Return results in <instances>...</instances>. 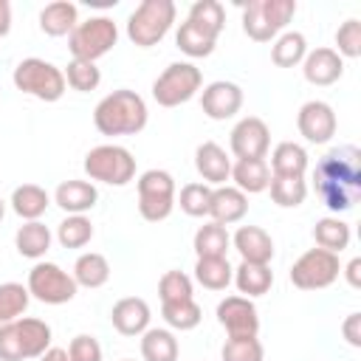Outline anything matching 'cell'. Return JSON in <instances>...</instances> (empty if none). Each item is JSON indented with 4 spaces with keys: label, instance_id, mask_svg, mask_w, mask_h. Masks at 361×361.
<instances>
[{
    "label": "cell",
    "instance_id": "obj_1",
    "mask_svg": "<svg viewBox=\"0 0 361 361\" xmlns=\"http://www.w3.org/2000/svg\"><path fill=\"white\" fill-rule=\"evenodd\" d=\"M316 195L330 212H350L361 195V152L355 147L330 149L313 172Z\"/></svg>",
    "mask_w": 361,
    "mask_h": 361
},
{
    "label": "cell",
    "instance_id": "obj_2",
    "mask_svg": "<svg viewBox=\"0 0 361 361\" xmlns=\"http://www.w3.org/2000/svg\"><path fill=\"white\" fill-rule=\"evenodd\" d=\"M147 102L135 93V90H113L107 93L96 110H93V124L102 135H138L144 127H147Z\"/></svg>",
    "mask_w": 361,
    "mask_h": 361
},
{
    "label": "cell",
    "instance_id": "obj_3",
    "mask_svg": "<svg viewBox=\"0 0 361 361\" xmlns=\"http://www.w3.org/2000/svg\"><path fill=\"white\" fill-rule=\"evenodd\" d=\"M51 327L42 319L20 316L17 322L0 324V361H31L51 347Z\"/></svg>",
    "mask_w": 361,
    "mask_h": 361
},
{
    "label": "cell",
    "instance_id": "obj_4",
    "mask_svg": "<svg viewBox=\"0 0 361 361\" xmlns=\"http://www.w3.org/2000/svg\"><path fill=\"white\" fill-rule=\"evenodd\" d=\"M175 11L178 8L172 0H141L127 20V39L135 48L158 45L169 34L175 23Z\"/></svg>",
    "mask_w": 361,
    "mask_h": 361
},
{
    "label": "cell",
    "instance_id": "obj_5",
    "mask_svg": "<svg viewBox=\"0 0 361 361\" xmlns=\"http://www.w3.org/2000/svg\"><path fill=\"white\" fill-rule=\"evenodd\" d=\"M11 82L20 93L34 96L39 102H59L68 90L62 68H56L48 59H39V56H28V59L17 62V68L11 73Z\"/></svg>",
    "mask_w": 361,
    "mask_h": 361
},
{
    "label": "cell",
    "instance_id": "obj_6",
    "mask_svg": "<svg viewBox=\"0 0 361 361\" xmlns=\"http://www.w3.org/2000/svg\"><path fill=\"white\" fill-rule=\"evenodd\" d=\"M85 175L107 186H127L135 178V158L121 144H99L85 155Z\"/></svg>",
    "mask_w": 361,
    "mask_h": 361
},
{
    "label": "cell",
    "instance_id": "obj_7",
    "mask_svg": "<svg viewBox=\"0 0 361 361\" xmlns=\"http://www.w3.org/2000/svg\"><path fill=\"white\" fill-rule=\"evenodd\" d=\"M118 42V25L99 14V17H90L85 23H79L71 37H68V51L73 59H85V62H96L102 59L104 54H110Z\"/></svg>",
    "mask_w": 361,
    "mask_h": 361
},
{
    "label": "cell",
    "instance_id": "obj_8",
    "mask_svg": "<svg viewBox=\"0 0 361 361\" xmlns=\"http://www.w3.org/2000/svg\"><path fill=\"white\" fill-rule=\"evenodd\" d=\"M138 186V214L149 223H161L175 209V178L166 169H147L135 180Z\"/></svg>",
    "mask_w": 361,
    "mask_h": 361
},
{
    "label": "cell",
    "instance_id": "obj_9",
    "mask_svg": "<svg viewBox=\"0 0 361 361\" xmlns=\"http://www.w3.org/2000/svg\"><path fill=\"white\" fill-rule=\"evenodd\" d=\"M200 85H203V73H200L197 65H192V62H172L152 82V99L161 107H178L183 102H189L200 90Z\"/></svg>",
    "mask_w": 361,
    "mask_h": 361
},
{
    "label": "cell",
    "instance_id": "obj_10",
    "mask_svg": "<svg viewBox=\"0 0 361 361\" xmlns=\"http://www.w3.org/2000/svg\"><path fill=\"white\" fill-rule=\"evenodd\" d=\"M341 274L338 254H330L324 248H307L293 265H290V285L299 290H324L330 288Z\"/></svg>",
    "mask_w": 361,
    "mask_h": 361
},
{
    "label": "cell",
    "instance_id": "obj_11",
    "mask_svg": "<svg viewBox=\"0 0 361 361\" xmlns=\"http://www.w3.org/2000/svg\"><path fill=\"white\" fill-rule=\"evenodd\" d=\"M25 288L42 305H65L79 290V285L73 282V276L68 271H62L56 262H42V259L28 271Z\"/></svg>",
    "mask_w": 361,
    "mask_h": 361
},
{
    "label": "cell",
    "instance_id": "obj_12",
    "mask_svg": "<svg viewBox=\"0 0 361 361\" xmlns=\"http://www.w3.org/2000/svg\"><path fill=\"white\" fill-rule=\"evenodd\" d=\"M231 155L237 161H254V158H265L271 149V130L259 116H245L234 124L231 138H228Z\"/></svg>",
    "mask_w": 361,
    "mask_h": 361
},
{
    "label": "cell",
    "instance_id": "obj_13",
    "mask_svg": "<svg viewBox=\"0 0 361 361\" xmlns=\"http://www.w3.org/2000/svg\"><path fill=\"white\" fill-rule=\"evenodd\" d=\"M217 322L228 333V338H248L259 333L257 305L245 296H226L217 305Z\"/></svg>",
    "mask_w": 361,
    "mask_h": 361
},
{
    "label": "cell",
    "instance_id": "obj_14",
    "mask_svg": "<svg viewBox=\"0 0 361 361\" xmlns=\"http://www.w3.org/2000/svg\"><path fill=\"white\" fill-rule=\"evenodd\" d=\"M296 127H299V135L307 141V144H327L333 135H336V127H338V118L333 113V107L322 99H313V102H305L296 113Z\"/></svg>",
    "mask_w": 361,
    "mask_h": 361
},
{
    "label": "cell",
    "instance_id": "obj_15",
    "mask_svg": "<svg viewBox=\"0 0 361 361\" xmlns=\"http://www.w3.org/2000/svg\"><path fill=\"white\" fill-rule=\"evenodd\" d=\"M200 107H203V113L212 121H226V118L240 113V107H243V87L234 85V82H226V79L209 82L203 87V93H200Z\"/></svg>",
    "mask_w": 361,
    "mask_h": 361
},
{
    "label": "cell",
    "instance_id": "obj_16",
    "mask_svg": "<svg viewBox=\"0 0 361 361\" xmlns=\"http://www.w3.org/2000/svg\"><path fill=\"white\" fill-rule=\"evenodd\" d=\"M302 73L316 87H330L344 76V59L333 48H313L302 59Z\"/></svg>",
    "mask_w": 361,
    "mask_h": 361
},
{
    "label": "cell",
    "instance_id": "obj_17",
    "mask_svg": "<svg viewBox=\"0 0 361 361\" xmlns=\"http://www.w3.org/2000/svg\"><path fill=\"white\" fill-rule=\"evenodd\" d=\"M195 169L206 186H226V180L231 178V158L220 144L203 141L195 149Z\"/></svg>",
    "mask_w": 361,
    "mask_h": 361
},
{
    "label": "cell",
    "instance_id": "obj_18",
    "mask_svg": "<svg viewBox=\"0 0 361 361\" xmlns=\"http://www.w3.org/2000/svg\"><path fill=\"white\" fill-rule=\"evenodd\" d=\"M248 214V195L237 186H214L209 200V217L220 226H234Z\"/></svg>",
    "mask_w": 361,
    "mask_h": 361
},
{
    "label": "cell",
    "instance_id": "obj_19",
    "mask_svg": "<svg viewBox=\"0 0 361 361\" xmlns=\"http://www.w3.org/2000/svg\"><path fill=\"white\" fill-rule=\"evenodd\" d=\"M149 305L141 296H124L110 310V322L121 336H141L144 330H149Z\"/></svg>",
    "mask_w": 361,
    "mask_h": 361
},
{
    "label": "cell",
    "instance_id": "obj_20",
    "mask_svg": "<svg viewBox=\"0 0 361 361\" xmlns=\"http://www.w3.org/2000/svg\"><path fill=\"white\" fill-rule=\"evenodd\" d=\"M231 245L237 248L243 262H262L271 265L274 259V240L265 228L259 226H240L231 237Z\"/></svg>",
    "mask_w": 361,
    "mask_h": 361
},
{
    "label": "cell",
    "instance_id": "obj_21",
    "mask_svg": "<svg viewBox=\"0 0 361 361\" xmlns=\"http://www.w3.org/2000/svg\"><path fill=\"white\" fill-rule=\"evenodd\" d=\"M96 200H99V192H96V186L90 180L71 178V180H62L56 186V192H54V203L65 214H85V212H90L96 206Z\"/></svg>",
    "mask_w": 361,
    "mask_h": 361
},
{
    "label": "cell",
    "instance_id": "obj_22",
    "mask_svg": "<svg viewBox=\"0 0 361 361\" xmlns=\"http://www.w3.org/2000/svg\"><path fill=\"white\" fill-rule=\"evenodd\" d=\"M310 166V158H307V149L296 141H279L271 152V175L276 178H305Z\"/></svg>",
    "mask_w": 361,
    "mask_h": 361
},
{
    "label": "cell",
    "instance_id": "obj_23",
    "mask_svg": "<svg viewBox=\"0 0 361 361\" xmlns=\"http://www.w3.org/2000/svg\"><path fill=\"white\" fill-rule=\"evenodd\" d=\"M231 282L237 285L240 296L245 299H254V296H265L274 285V271L271 265H262V262H243L234 268V276Z\"/></svg>",
    "mask_w": 361,
    "mask_h": 361
},
{
    "label": "cell",
    "instance_id": "obj_24",
    "mask_svg": "<svg viewBox=\"0 0 361 361\" xmlns=\"http://www.w3.org/2000/svg\"><path fill=\"white\" fill-rule=\"evenodd\" d=\"M79 25V8L68 0H54L39 11V31L48 37H71Z\"/></svg>",
    "mask_w": 361,
    "mask_h": 361
},
{
    "label": "cell",
    "instance_id": "obj_25",
    "mask_svg": "<svg viewBox=\"0 0 361 361\" xmlns=\"http://www.w3.org/2000/svg\"><path fill=\"white\" fill-rule=\"evenodd\" d=\"M51 240H54L51 228H48L45 223H39V220H28V223H23V226L17 228V234H14L17 254L25 257V259H37V262L48 254Z\"/></svg>",
    "mask_w": 361,
    "mask_h": 361
},
{
    "label": "cell",
    "instance_id": "obj_26",
    "mask_svg": "<svg viewBox=\"0 0 361 361\" xmlns=\"http://www.w3.org/2000/svg\"><path fill=\"white\" fill-rule=\"evenodd\" d=\"M71 276H73V282H76L79 288L96 290V288L107 285V279H110V262H107V257L99 254V251H85V254L76 257Z\"/></svg>",
    "mask_w": 361,
    "mask_h": 361
},
{
    "label": "cell",
    "instance_id": "obj_27",
    "mask_svg": "<svg viewBox=\"0 0 361 361\" xmlns=\"http://www.w3.org/2000/svg\"><path fill=\"white\" fill-rule=\"evenodd\" d=\"M231 180L243 195H259L271 183V169L265 158L254 161H234L231 164Z\"/></svg>",
    "mask_w": 361,
    "mask_h": 361
},
{
    "label": "cell",
    "instance_id": "obj_28",
    "mask_svg": "<svg viewBox=\"0 0 361 361\" xmlns=\"http://www.w3.org/2000/svg\"><path fill=\"white\" fill-rule=\"evenodd\" d=\"M8 203H11L14 214L28 223V220H39V217L48 212L51 195H48L42 186H37V183H23V186H17V189L11 192V200H8Z\"/></svg>",
    "mask_w": 361,
    "mask_h": 361
},
{
    "label": "cell",
    "instance_id": "obj_29",
    "mask_svg": "<svg viewBox=\"0 0 361 361\" xmlns=\"http://www.w3.org/2000/svg\"><path fill=\"white\" fill-rule=\"evenodd\" d=\"M313 240H316V248H324V251H330V254H341L344 248H350L353 231H350V226H347L338 214H330V217L316 220V226H313Z\"/></svg>",
    "mask_w": 361,
    "mask_h": 361
},
{
    "label": "cell",
    "instance_id": "obj_30",
    "mask_svg": "<svg viewBox=\"0 0 361 361\" xmlns=\"http://www.w3.org/2000/svg\"><path fill=\"white\" fill-rule=\"evenodd\" d=\"M180 347L172 330L166 327H149L141 333V358L144 361H178Z\"/></svg>",
    "mask_w": 361,
    "mask_h": 361
},
{
    "label": "cell",
    "instance_id": "obj_31",
    "mask_svg": "<svg viewBox=\"0 0 361 361\" xmlns=\"http://www.w3.org/2000/svg\"><path fill=\"white\" fill-rule=\"evenodd\" d=\"M192 248L200 257H226L228 248H231V234L226 226L220 223H203L197 231H195V240H192Z\"/></svg>",
    "mask_w": 361,
    "mask_h": 361
},
{
    "label": "cell",
    "instance_id": "obj_32",
    "mask_svg": "<svg viewBox=\"0 0 361 361\" xmlns=\"http://www.w3.org/2000/svg\"><path fill=\"white\" fill-rule=\"evenodd\" d=\"M234 268L226 257H200L195 262V279L206 290H226L231 285Z\"/></svg>",
    "mask_w": 361,
    "mask_h": 361
},
{
    "label": "cell",
    "instance_id": "obj_33",
    "mask_svg": "<svg viewBox=\"0 0 361 361\" xmlns=\"http://www.w3.org/2000/svg\"><path fill=\"white\" fill-rule=\"evenodd\" d=\"M175 45H178L186 56L200 59V56H209V54L214 51L217 37L209 34L206 28H200V25H195V23L186 20V23H180V28H178V34H175Z\"/></svg>",
    "mask_w": 361,
    "mask_h": 361
},
{
    "label": "cell",
    "instance_id": "obj_34",
    "mask_svg": "<svg viewBox=\"0 0 361 361\" xmlns=\"http://www.w3.org/2000/svg\"><path fill=\"white\" fill-rule=\"evenodd\" d=\"M307 56V39L299 31H285L274 39L271 48V62L276 68H296L302 65V59Z\"/></svg>",
    "mask_w": 361,
    "mask_h": 361
},
{
    "label": "cell",
    "instance_id": "obj_35",
    "mask_svg": "<svg viewBox=\"0 0 361 361\" xmlns=\"http://www.w3.org/2000/svg\"><path fill=\"white\" fill-rule=\"evenodd\" d=\"M161 316L172 330H195L203 319V310L195 299H180V302H161Z\"/></svg>",
    "mask_w": 361,
    "mask_h": 361
},
{
    "label": "cell",
    "instance_id": "obj_36",
    "mask_svg": "<svg viewBox=\"0 0 361 361\" xmlns=\"http://www.w3.org/2000/svg\"><path fill=\"white\" fill-rule=\"evenodd\" d=\"M268 192H271V200L279 209H296L307 197V183H305V178H276V175H271Z\"/></svg>",
    "mask_w": 361,
    "mask_h": 361
},
{
    "label": "cell",
    "instance_id": "obj_37",
    "mask_svg": "<svg viewBox=\"0 0 361 361\" xmlns=\"http://www.w3.org/2000/svg\"><path fill=\"white\" fill-rule=\"evenodd\" d=\"M56 240L62 248H85L93 240V223L85 214H68L56 226Z\"/></svg>",
    "mask_w": 361,
    "mask_h": 361
},
{
    "label": "cell",
    "instance_id": "obj_38",
    "mask_svg": "<svg viewBox=\"0 0 361 361\" xmlns=\"http://www.w3.org/2000/svg\"><path fill=\"white\" fill-rule=\"evenodd\" d=\"M31 302V293L20 282H3L0 285V324L17 322Z\"/></svg>",
    "mask_w": 361,
    "mask_h": 361
},
{
    "label": "cell",
    "instance_id": "obj_39",
    "mask_svg": "<svg viewBox=\"0 0 361 361\" xmlns=\"http://www.w3.org/2000/svg\"><path fill=\"white\" fill-rule=\"evenodd\" d=\"M186 20L200 25V28H206L209 34L220 37L223 28H226V8L217 0H195L189 14H186Z\"/></svg>",
    "mask_w": 361,
    "mask_h": 361
},
{
    "label": "cell",
    "instance_id": "obj_40",
    "mask_svg": "<svg viewBox=\"0 0 361 361\" xmlns=\"http://www.w3.org/2000/svg\"><path fill=\"white\" fill-rule=\"evenodd\" d=\"M62 73H65V85L79 93H90L102 82V71L96 68V62H85V59H71Z\"/></svg>",
    "mask_w": 361,
    "mask_h": 361
},
{
    "label": "cell",
    "instance_id": "obj_41",
    "mask_svg": "<svg viewBox=\"0 0 361 361\" xmlns=\"http://www.w3.org/2000/svg\"><path fill=\"white\" fill-rule=\"evenodd\" d=\"M209 200H212V186L206 183H186L175 197L180 212L189 217H209Z\"/></svg>",
    "mask_w": 361,
    "mask_h": 361
},
{
    "label": "cell",
    "instance_id": "obj_42",
    "mask_svg": "<svg viewBox=\"0 0 361 361\" xmlns=\"http://www.w3.org/2000/svg\"><path fill=\"white\" fill-rule=\"evenodd\" d=\"M220 358L223 361H262L265 358V350H262V341L257 336H248V338H226V344L220 350Z\"/></svg>",
    "mask_w": 361,
    "mask_h": 361
},
{
    "label": "cell",
    "instance_id": "obj_43",
    "mask_svg": "<svg viewBox=\"0 0 361 361\" xmlns=\"http://www.w3.org/2000/svg\"><path fill=\"white\" fill-rule=\"evenodd\" d=\"M341 59H355L361 56V23L355 17L344 20L338 28H336V48H333Z\"/></svg>",
    "mask_w": 361,
    "mask_h": 361
},
{
    "label": "cell",
    "instance_id": "obj_44",
    "mask_svg": "<svg viewBox=\"0 0 361 361\" xmlns=\"http://www.w3.org/2000/svg\"><path fill=\"white\" fill-rule=\"evenodd\" d=\"M158 296H161V302L192 299V279L183 271H166L158 279Z\"/></svg>",
    "mask_w": 361,
    "mask_h": 361
},
{
    "label": "cell",
    "instance_id": "obj_45",
    "mask_svg": "<svg viewBox=\"0 0 361 361\" xmlns=\"http://www.w3.org/2000/svg\"><path fill=\"white\" fill-rule=\"evenodd\" d=\"M296 14V0H262V17L274 34H279Z\"/></svg>",
    "mask_w": 361,
    "mask_h": 361
},
{
    "label": "cell",
    "instance_id": "obj_46",
    "mask_svg": "<svg viewBox=\"0 0 361 361\" xmlns=\"http://www.w3.org/2000/svg\"><path fill=\"white\" fill-rule=\"evenodd\" d=\"M68 358L71 361H102V344L93 336L79 333L68 344Z\"/></svg>",
    "mask_w": 361,
    "mask_h": 361
},
{
    "label": "cell",
    "instance_id": "obj_47",
    "mask_svg": "<svg viewBox=\"0 0 361 361\" xmlns=\"http://www.w3.org/2000/svg\"><path fill=\"white\" fill-rule=\"evenodd\" d=\"M341 336L350 347H361V313H350L341 322Z\"/></svg>",
    "mask_w": 361,
    "mask_h": 361
},
{
    "label": "cell",
    "instance_id": "obj_48",
    "mask_svg": "<svg viewBox=\"0 0 361 361\" xmlns=\"http://www.w3.org/2000/svg\"><path fill=\"white\" fill-rule=\"evenodd\" d=\"M341 274H344V279H347L350 288H361V257H353V259L341 268Z\"/></svg>",
    "mask_w": 361,
    "mask_h": 361
},
{
    "label": "cell",
    "instance_id": "obj_49",
    "mask_svg": "<svg viewBox=\"0 0 361 361\" xmlns=\"http://www.w3.org/2000/svg\"><path fill=\"white\" fill-rule=\"evenodd\" d=\"M11 31V3L0 0V37H6Z\"/></svg>",
    "mask_w": 361,
    "mask_h": 361
},
{
    "label": "cell",
    "instance_id": "obj_50",
    "mask_svg": "<svg viewBox=\"0 0 361 361\" xmlns=\"http://www.w3.org/2000/svg\"><path fill=\"white\" fill-rule=\"evenodd\" d=\"M37 361H71V358H68V350H62V347H48Z\"/></svg>",
    "mask_w": 361,
    "mask_h": 361
},
{
    "label": "cell",
    "instance_id": "obj_51",
    "mask_svg": "<svg viewBox=\"0 0 361 361\" xmlns=\"http://www.w3.org/2000/svg\"><path fill=\"white\" fill-rule=\"evenodd\" d=\"M3 217H6V200L0 197V223H3Z\"/></svg>",
    "mask_w": 361,
    "mask_h": 361
},
{
    "label": "cell",
    "instance_id": "obj_52",
    "mask_svg": "<svg viewBox=\"0 0 361 361\" xmlns=\"http://www.w3.org/2000/svg\"><path fill=\"white\" fill-rule=\"evenodd\" d=\"M121 361H130V358H121Z\"/></svg>",
    "mask_w": 361,
    "mask_h": 361
}]
</instances>
